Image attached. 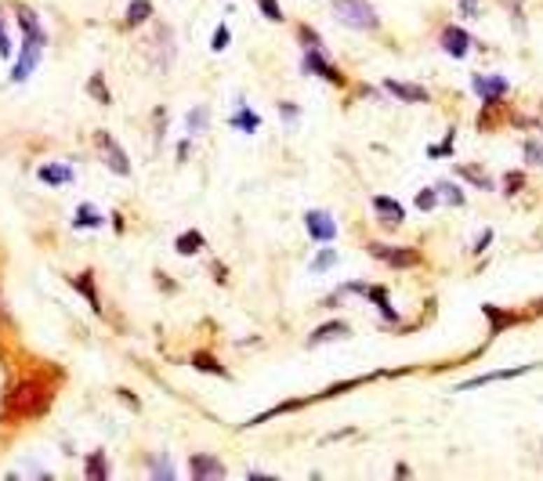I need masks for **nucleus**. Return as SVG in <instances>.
<instances>
[{
    "mask_svg": "<svg viewBox=\"0 0 543 481\" xmlns=\"http://www.w3.org/2000/svg\"><path fill=\"white\" fill-rule=\"evenodd\" d=\"M333 15L337 22H344L348 29H377V11H373L366 0H333Z\"/></svg>",
    "mask_w": 543,
    "mask_h": 481,
    "instance_id": "f257e3e1",
    "label": "nucleus"
},
{
    "mask_svg": "<svg viewBox=\"0 0 543 481\" xmlns=\"http://www.w3.org/2000/svg\"><path fill=\"white\" fill-rule=\"evenodd\" d=\"M48 405V391L40 384H18L11 394H8V412L11 416H33Z\"/></svg>",
    "mask_w": 543,
    "mask_h": 481,
    "instance_id": "f03ea898",
    "label": "nucleus"
},
{
    "mask_svg": "<svg viewBox=\"0 0 543 481\" xmlns=\"http://www.w3.org/2000/svg\"><path fill=\"white\" fill-rule=\"evenodd\" d=\"M369 254L377 261H384V264H391V268H413L416 261H421V254L409 250V246H381V243H373Z\"/></svg>",
    "mask_w": 543,
    "mask_h": 481,
    "instance_id": "7ed1b4c3",
    "label": "nucleus"
},
{
    "mask_svg": "<svg viewBox=\"0 0 543 481\" xmlns=\"http://www.w3.org/2000/svg\"><path fill=\"white\" fill-rule=\"evenodd\" d=\"M304 224H308V236L319 243H333V236H337V224H333V217L326 210H308Z\"/></svg>",
    "mask_w": 543,
    "mask_h": 481,
    "instance_id": "20e7f679",
    "label": "nucleus"
},
{
    "mask_svg": "<svg viewBox=\"0 0 543 481\" xmlns=\"http://www.w3.org/2000/svg\"><path fill=\"white\" fill-rule=\"evenodd\" d=\"M98 145H101V152H106V166L113 174H120V178H127L131 174V163H127V152L120 149V145L109 138V134H98Z\"/></svg>",
    "mask_w": 543,
    "mask_h": 481,
    "instance_id": "39448f33",
    "label": "nucleus"
},
{
    "mask_svg": "<svg viewBox=\"0 0 543 481\" xmlns=\"http://www.w3.org/2000/svg\"><path fill=\"white\" fill-rule=\"evenodd\" d=\"M304 69H308V73H319V76H323V80H330V83H344L341 69H337V66H330V62L323 58V51L304 48Z\"/></svg>",
    "mask_w": 543,
    "mask_h": 481,
    "instance_id": "423d86ee",
    "label": "nucleus"
},
{
    "mask_svg": "<svg viewBox=\"0 0 543 481\" xmlns=\"http://www.w3.org/2000/svg\"><path fill=\"white\" fill-rule=\"evenodd\" d=\"M40 48H44V40H36V36H26V51H22V62L15 66V73H11V80H18L22 83L33 69H36V62H40Z\"/></svg>",
    "mask_w": 543,
    "mask_h": 481,
    "instance_id": "0eeeda50",
    "label": "nucleus"
},
{
    "mask_svg": "<svg viewBox=\"0 0 543 481\" xmlns=\"http://www.w3.org/2000/svg\"><path fill=\"white\" fill-rule=\"evenodd\" d=\"M442 48H446L449 58H464V55L471 51V36H467L460 26H446V29H442Z\"/></svg>",
    "mask_w": 543,
    "mask_h": 481,
    "instance_id": "6e6552de",
    "label": "nucleus"
},
{
    "mask_svg": "<svg viewBox=\"0 0 543 481\" xmlns=\"http://www.w3.org/2000/svg\"><path fill=\"white\" fill-rule=\"evenodd\" d=\"M471 87L482 94L486 101H496V98H504V94H507V80H504V76H474V80H471Z\"/></svg>",
    "mask_w": 543,
    "mask_h": 481,
    "instance_id": "1a4fd4ad",
    "label": "nucleus"
},
{
    "mask_svg": "<svg viewBox=\"0 0 543 481\" xmlns=\"http://www.w3.org/2000/svg\"><path fill=\"white\" fill-rule=\"evenodd\" d=\"M384 87L399 98V101H413V106H424L428 101V91L424 87H416V83H399V80H388Z\"/></svg>",
    "mask_w": 543,
    "mask_h": 481,
    "instance_id": "9d476101",
    "label": "nucleus"
},
{
    "mask_svg": "<svg viewBox=\"0 0 543 481\" xmlns=\"http://www.w3.org/2000/svg\"><path fill=\"white\" fill-rule=\"evenodd\" d=\"M373 210H377L381 217H384V224H402V217H406V210H402V206L399 203H395L391 196H373Z\"/></svg>",
    "mask_w": 543,
    "mask_h": 481,
    "instance_id": "9b49d317",
    "label": "nucleus"
},
{
    "mask_svg": "<svg viewBox=\"0 0 543 481\" xmlns=\"http://www.w3.org/2000/svg\"><path fill=\"white\" fill-rule=\"evenodd\" d=\"M533 366H514V369H496V373H482V376H474V380H464L460 391L467 387H482V384H493V380H511V376H521V373H529Z\"/></svg>",
    "mask_w": 543,
    "mask_h": 481,
    "instance_id": "f8f14e48",
    "label": "nucleus"
},
{
    "mask_svg": "<svg viewBox=\"0 0 543 481\" xmlns=\"http://www.w3.org/2000/svg\"><path fill=\"white\" fill-rule=\"evenodd\" d=\"M341 337H351L348 322H326V326H319L316 333H311L308 344H330V340H341Z\"/></svg>",
    "mask_w": 543,
    "mask_h": 481,
    "instance_id": "ddd939ff",
    "label": "nucleus"
},
{
    "mask_svg": "<svg viewBox=\"0 0 543 481\" xmlns=\"http://www.w3.org/2000/svg\"><path fill=\"white\" fill-rule=\"evenodd\" d=\"M189 467H192V478H199V481H203V478H214V481L225 478V467L218 464L214 456H192Z\"/></svg>",
    "mask_w": 543,
    "mask_h": 481,
    "instance_id": "4468645a",
    "label": "nucleus"
},
{
    "mask_svg": "<svg viewBox=\"0 0 543 481\" xmlns=\"http://www.w3.org/2000/svg\"><path fill=\"white\" fill-rule=\"evenodd\" d=\"M482 311H486V319L493 322V333L507 329V326H514L521 319V315H514V311H504V308H496V304H482Z\"/></svg>",
    "mask_w": 543,
    "mask_h": 481,
    "instance_id": "2eb2a0df",
    "label": "nucleus"
},
{
    "mask_svg": "<svg viewBox=\"0 0 543 481\" xmlns=\"http://www.w3.org/2000/svg\"><path fill=\"white\" fill-rule=\"evenodd\" d=\"M366 294H369V301L377 304V311H381V315H384L388 322H395V319H399V311L391 308V301H388V289H384V286H369Z\"/></svg>",
    "mask_w": 543,
    "mask_h": 481,
    "instance_id": "dca6fc26",
    "label": "nucleus"
},
{
    "mask_svg": "<svg viewBox=\"0 0 543 481\" xmlns=\"http://www.w3.org/2000/svg\"><path fill=\"white\" fill-rule=\"evenodd\" d=\"M153 18V0H131V8H127V26H141V22H149Z\"/></svg>",
    "mask_w": 543,
    "mask_h": 481,
    "instance_id": "f3484780",
    "label": "nucleus"
},
{
    "mask_svg": "<svg viewBox=\"0 0 543 481\" xmlns=\"http://www.w3.org/2000/svg\"><path fill=\"white\" fill-rule=\"evenodd\" d=\"M206 243H203V236L199 232H181L178 239H174V250L178 254H185V257H192V254H199Z\"/></svg>",
    "mask_w": 543,
    "mask_h": 481,
    "instance_id": "a211bd4d",
    "label": "nucleus"
},
{
    "mask_svg": "<svg viewBox=\"0 0 543 481\" xmlns=\"http://www.w3.org/2000/svg\"><path fill=\"white\" fill-rule=\"evenodd\" d=\"M40 181L44 185H66V181H73V171L69 166H40Z\"/></svg>",
    "mask_w": 543,
    "mask_h": 481,
    "instance_id": "6ab92c4d",
    "label": "nucleus"
},
{
    "mask_svg": "<svg viewBox=\"0 0 543 481\" xmlns=\"http://www.w3.org/2000/svg\"><path fill=\"white\" fill-rule=\"evenodd\" d=\"M456 174H460L464 181H471V185H478V188H486V192H489V188H493V181L482 174V171H478V166H467V163H456Z\"/></svg>",
    "mask_w": 543,
    "mask_h": 481,
    "instance_id": "aec40b11",
    "label": "nucleus"
},
{
    "mask_svg": "<svg viewBox=\"0 0 543 481\" xmlns=\"http://www.w3.org/2000/svg\"><path fill=\"white\" fill-rule=\"evenodd\" d=\"M73 224H76V228H98V224H101V214L94 210L91 203H83L80 210H76V221H73Z\"/></svg>",
    "mask_w": 543,
    "mask_h": 481,
    "instance_id": "412c9836",
    "label": "nucleus"
},
{
    "mask_svg": "<svg viewBox=\"0 0 543 481\" xmlns=\"http://www.w3.org/2000/svg\"><path fill=\"white\" fill-rule=\"evenodd\" d=\"M73 286L80 289L83 297H87V304H91L94 311H101V301H98V294H94V282H91V275H76V279H73Z\"/></svg>",
    "mask_w": 543,
    "mask_h": 481,
    "instance_id": "4be33fe9",
    "label": "nucleus"
},
{
    "mask_svg": "<svg viewBox=\"0 0 543 481\" xmlns=\"http://www.w3.org/2000/svg\"><path fill=\"white\" fill-rule=\"evenodd\" d=\"M87 478H94V481H106V478H109L106 452H91V459H87Z\"/></svg>",
    "mask_w": 543,
    "mask_h": 481,
    "instance_id": "5701e85b",
    "label": "nucleus"
},
{
    "mask_svg": "<svg viewBox=\"0 0 543 481\" xmlns=\"http://www.w3.org/2000/svg\"><path fill=\"white\" fill-rule=\"evenodd\" d=\"M435 192H438V199H446V203H453V206H464V192H460L456 185H449V181H438Z\"/></svg>",
    "mask_w": 543,
    "mask_h": 481,
    "instance_id": "b1692460",
    "label": "nucleus"
},
{
    "mask_svg": "<svg viewBox=\"0 0 543 481\" xmlns=\"http://www.w3.org/2000/svg\"><path fill=\"white\" fill-rule=\"evenodd\" d=\"M192 366H196L199 373H214V376H228V373L221 369V362L214 359V354H203V351H199V354H196V359H192Z\"/></svg>",
    "mask_w": 543,
    "mask_h": 481,
    "instance_id": "393cba45",
    "label": "nucleus"
},
{
    "mask_svg": "<svg viewBox=\"0 0 543 481\" xmlns=\"http://www.w3.org/2000/svg\"><path fill=\"white\" fill-rule=\"evenodd\" d=\"M232 127H239V131H246V134H250V131H258V127H261V120H258L254 113H250V109H239V113L232 116Z\"/></svg>",
    "mask_w": 543,
    "mask_h": 481,
    "instance_id": "a878e982",
    "label": "nucleus"
},
{
    "mask_svg": "<svg viewBox=\"0 0 543 481\" xmlns=\"http://www.w3.org/2000/svg\"><path fill=\"white\" fill-rule=\"evenodd\" d=\"M435 206H438V192H435V188H424V192L421 196H416V210H435Z\"/></svg>",
    "mask_w": 543,
    "mask_h": 481,
    "instance_id": "bb28decb",
    "label": "nucleus"
},
{
    "mask_svg": "<svg viewBox=\"0 0 543 481\" xmlns=\"http://www.w3.org/2000/svg\"><path fill=\"white\" fill-rule=\"evenodd\" d=\"M258 8L265 11V18H268V22H283V8L276 4V0H258Z\"/></svg>",
    "mask_w": 543,
    "mask_h": 481,
    "instance_id": "cd10ccee",
    "label": "nucleus"
},
{
    "mask_svg": "<svg viewBox=\"0 0 543 481\" xmlns=\"http://www.w3.org/2000/svg\"><path fill=\"white\" fill-rule=\"evenodd\" d=\"M206 123H211V113H206V109H192V113H189V131H192V134H196L199 127L206 131Z\"/></svg>",
    "mask_w": 543,
    "mask_h": 481,
    "instance_id": "c85d7f7f",
    "label": "nucleus"
},
{
    "mask_svg": "<svg viewBox=\"0 0 543 481\" xmlns=\"http://www.w3.org/2000/svg\"><path fill=\"white\" fill-rule=\"evenodd\" d=\"M297 36H301V44H304V48H311V51H323V36H316V33H311L308 26H301V29H297Z\"/></svg>",
    "mask_w": 543,
    "mask_h": 481,
    "instance_id": "c756f323",
    "label": "nucleus"
},
{
    "mask_svg": "<svg viewBox=\"0 0 543 481\" xmlns=\"http://www.w3.org/2000/svg\"><path fill=\"white\" fill-rule=\"evenodd\" d=\"M337 264V254H333V250H323V254L311 261V271H326V268H333Z\"/></svg>",
    "mask_w": 543,
    "mask_h": 481,
    "instance_id": "7c9ffc66",
    "label": "nucleus"
},
{
    "mask_svg": "<svg viewBox=\"0 0 543 481\" xmlns=\"http://www.w3.org/2000/svg\"><path fill=\"white\" fill-rule=\"evenodd\" d=\"M521 185H526V178H521L518 171H511V174L504 178V196H514V192H518V188H521Z\"/></svg>",
    "mask_w": 543,
    "mask_h": 481,
    "instance_id": "2f4dec72",
    "label": "nucleus"
},
{
    "mask_svg": "<svg viewBox=\"0 0 543 481\" xmlns=\"http://www.w3.org/2000/svg\"><path fill=\"white\" fill-rule=\"evenodd\" d=\"M453 152V134H446V141L442 145H431V149H428V156L431 159H442V156H449Z\"/></svg>",
    "mask_w": 543,
    "mask_h": 481,
    "instance_id": "473e14b6",
    "label": "nucleus"
},
{
    "mask_svg": "<svg viewBox=\"0 0 543 481\" xmlns=\"http://www.w3.org/2000/svg\"><path fill=\"white\" fill-rule=\"evenodd\" d=\"M526 159H529V163H543V145H540L536 138L526 141Z\"/></svg>",
    "mask_w": 543,
    "mask_h": 481,
    "instance_id": "72a5a7b5",
    "label": "nucleus"
},
{
    "mask_svg": "<svg viewBox=\"0 0 543 481\" xmlns=\"http://www.w3.org/2000/svg\"><path fill=\"white\" fill-rule=\"evenodd\" d=\"M87 91L101 101V106H109V91H106V83H101V76H94V80H91V87H87Z\"/></svg>",
    "mask_w": 543,
    "mask_h": 481,
    "instance_id": "f704fd0d",
    "label": "nucleus"
},
{
    "mask_svg": "<svg viewBox=\"0 0 543 481\" xmlns=\"http://www.w3.org/2000/svg\"><path fill=\"white\" fill-rule=\"evenodd\" d=\"M225 44H228V26H218L214 29V51H225Z\"/></svg>",
    "mask_w": 543,
    "mask_h": 481,
    "instance_id": "c9c22d12",
    "label": "nucleus"
},
{
    "mask_svg": "<svg viewBox=\"0 0 543 481\" xmlns=\"http://www.w3.org/2000/svg\"><path fill=\"white\" fill-rule=\"evenodd\" d=\"M0 58H11V40H8V29L0 22Z\"/></svg>",
    "mask_w": 543,
    "mask_h": 481,
    "instance_id": "e433bc0d",
    "label": "nucleus"
},
{
    "mask_svg": "<svg viewBox=\"0 0 543 481\" xmlns=\"http://www.w3.org/2000/svg\"><path fill=\"white\" fill-rule=\"evenodd\" d=\"M478 4H482V0H460V15H464V18L478 15Z\"/></svg>",
    "mask_w": 543,
    "mask_h": 481,
    "instance_id": "4c0bfd02",
    "label": "nucleus"
},
{
    "mask_svg": "<svg viewBox=\"0 0 543 481\" xmlns=\"http://www.w3.org/2000/svg\"><path fill=\"white\" fill-rule=\"evenodd\" d=\"M489 243H493V232H482V236H478V243H474V254H482Z\"/></svg>",
    "mask_w": 543,
    "mask_h": 481,
    "instance_id": "58836bf2",
    "label": "nucleus"
},
{
    "mask_svg": "<svg viewBox=\"0 0 543 481\" xmlns=\"http://www.w3.org/2000/svg\"><path fill=\"white\" fill-rule=\"evenodd\" d=\"M279 113H283V120H297V109L290 106V101H283V106H279Z\"/></svg>",
    "mask_w": 543,
    "mask_h": 481,
    "instance_id": "ea45409f",
    "label": "nucleus"
}]
</instances>
